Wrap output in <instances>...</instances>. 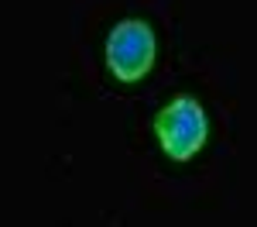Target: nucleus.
<instances>
[{
  "instance_id": "obj_1",
  "label": "nucleus",
  "mask_w": 257,
  "mask_h": 227,
  "mask_svg": "<svg viewBox=\"0 0 257 227\" xmlns=\"http://www.w3.org/2000/svg\"><path fill=\"white\" fill-rule=\"evenodd\" d=\"M155 134H158L168 159L185 162L206 144V134H209L206 110L199 107L196 97H175L172 103H165L161 114L155 117Z\"/></svg>"
},
{
  "instance_id": "obj_2",
  "label": "nucleus",
  "mask_w": 257,
  "mask_h": 227,
  "mask_svg": "<svg viewBox=\"0 0 257 227\" xmlns=\"http://www.w3.org/2000/svg\"><path fill=\"white\" fill-rule=\"evenodd\" d=\"M106 65L120 83H138L155 65V31L148 21H120L106 38Z\"/></svg>"
}]
</instances>
